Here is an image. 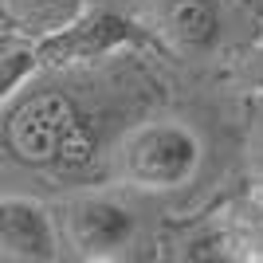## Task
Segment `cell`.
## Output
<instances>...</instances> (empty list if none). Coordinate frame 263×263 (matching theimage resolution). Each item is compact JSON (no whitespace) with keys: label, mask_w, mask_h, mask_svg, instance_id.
<instances>
[{"label":"cell","mask_w":263,"mask_h":263,"mask_svg":"<svg viewBox=\"0 0 263 263\" xmlns=\"http://www.w3.org/2000/svg\"><path fill=\"white\" fill-rule=\"evenodd\" d=\"M4 145L8 154L24 165H79L87 161L90 134L87 122L63 95L55 90H40L28 95L24 102H16V110L4 122Z\"/></svg>","instance_id":"cell-1"},{"label":"cell","mask_w":263,"mask_h":263,"mask_svg":"<svg viewBox=\"0 0 263 263\" xmlns=\"http://www.w3.org/2000/svg\"><path fill=\"white\" fill-rule=\"evenodd\" d=\"M200 157V138L185 122H149L118 145V177L145 193H169L197 177Z\"/></svg>","instance_id":"cell-2"},{"label":"cell","mask_w":263,"mask_h":263,"mask_svg":"<svg viewBox=\"0 0 263 263\" xmlns=\"http://www.w3.org/2000/svg\"><path fill=\"white\" fill-rule=\"evenodd\" d=\"M142 44H149L142 24H134L130 16H122L114 8H90V12H79L71 24L40 35L35 59H40V67H79Z\"/></svg>","instance_id":"cell-3"},{"label":"cell","mask_w":263,"mask_h":263,"mask_svg":"<svg viewBox=\"0 0 263 263\" xmlns=\"http://www.w3.org/2000/svg\"><path fill=\"white\" fill-rule=\"evenodd\" d=\"M67 240L83 259H114L134 243L138 220L122 200L110 197H79L63 212Z\"/></svg>","instance_id":"cell-4"},{"label":"cell","mask_w":263,"mask_h":263,"mask_svg":"<svg viewBox=\"0 0 263 263\" xmlns=\"http://www.w3.org/2000/svg\"><path fill=\"white\" fill-rule=\"evenodd\" d=\"M154 28L181 55H204L220 40V0H149Z\"/></svg>","instance_id":"cell-5"},{"label":"cell","mask_w":263,"mask_h":263,"mask_svg":"<svg viewBox=\"0 0 263 263\" xmlns=\"http://www.w3.org/2000/svg\"><path fill=\"white\" fill-rule=\"evenodd\" d=\"M0 255L4 259H55V228L47 209L24 197H0Z\"/></svg>","instance_id":"cell-6"},{"label":"cell","mask_w":263,"mask_h":263,"mask_svg":"<svg viewBox=\"0 0 263 263\" xmlns=\"http://www.w3.org/2000/svg\"><path fill=\"white\" fill-rule=\"evenodd\" d=\"M4 12H8V20L28 35H47L55 28H63L71 24L83 12V0H0Z\"/></svg>","instance_id":"cell-7"},{"label":"cell","mask_w":263,"mask_h":263,"mask_svg":"<svg viewBox=\"0 0 263 263\" xmlns=\"http://www.w3.org/2000/svg\"><path fill=\"white\" fill-rule=\"evenodd\" d=\"M35 67H40V59H35L32 44H0V106L32 79Z\"/></svg>","instance_id":"cell-8"},{"label":"cell","mask_w":263,"mask_h":263,"mask_svg":"<svg viewBox=\"0 0 263 263\" xmlns=\"http://www.w3.org/2000/svg\"><path fill=\"white\" fill-rule=\"evenodd\" d=\"M240 87L263 95V47H255V51L243 59V67H240Z\"/></svg>","instance_id":"cell-9"},{"label":"cell","mask_w":263,"mask_h":263,"mask_svg":"<svg viewBox=\"0 0 263 263\" xmlns=\"http://www.w3.org/2000/svg\"><path fill=\"white\" fill-rule=\"evenodd\" d=\"M252 165H255V169L263 173V134L255 138V145H252Z\"/></svg>","instance_id":"cell-10"}]
</instances>
